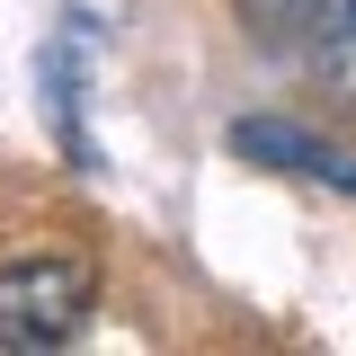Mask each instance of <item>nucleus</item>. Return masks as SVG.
I'll list each match as a JSON object with an SVG mask.
<instances>
[{
	"label": "nucleus",
	"mask_w": 356,
	"mask_h": 356,
	"mask_svg": "<svg viewBox=\"0 0 356 356\" xmlns=\"http://www.w3.org/2000/svg\"><path fill=\"white\" fill-rule=\"evenodd\" d=\"M98 312V259L36 241L0 259V348L9 356H54L81 339V321Z\"/></svg>",
	"instance_id": "f257e3e1"
},
{
	"label": "nucleus",
	"mask_w": 356,
	"mask_h": 356,
	"mask_svg": "<svg viewBox=\"0 0 356 356\" xmlns=\"http://www.w3.org/2000/svg\"><path fill=\"white\" fill-rule=\"evenodd\" d=\"M241 27L330 107H356V0H241Z\"/></svg>",
	"instance_id": "f03ea898"
},
{
	"label": "nucleus",
	"mask_w": 356,
	"mask_h": 356,
	"mask_svg": "<svg viewBox=\"0 0 356 356\" xmlns=\"http://www.w3.org/2000/svg\"><path fill=\"white\" fill-rule=\"evenodd\" d=\"M232 152H241V161H276V170H303V178H330V187H348V196H356V161H348V152H330L321 134L276 125V116L232 125Z\"/></svg>",
	"instance_id": "7ed1b4c3"
}]
</instances>
